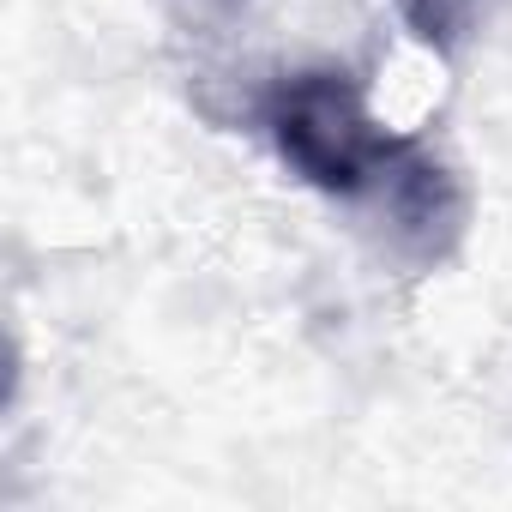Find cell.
Segmentation results:
<instances>
[{
  "label": "cell",
  "mask_w": 512,
  "mask_h": 512,
  "mask_svg": "<svg viewBox=\"0 0 512 512\" xmlns=\"http://www.w3.org/2000/svg\"><path fill=\"white\" fill-rule=\"evenodd\" d=\"M368 193L380 199V211H386L392 235H398L404 247H416L422 260H428V253L440 260V253L452 247L458 217H464V199H458L452 175H446L440 163H428L422 151H410V145H404Z\"/></svg>",
  "instance_id": "7a4b0ae2"
},
{
  "label": "cell",
  "mask_w": 512,
  "mask_h": 512,
  "mask_svg": "<svg viewBox=\"0 0 512 512\" xmlns=\"http://www.w3.org/2000/svg\"><path fill=\"white\" fill-rule=\"evenodd\" d=\"M266 127H272V145L278 157L320 193H338V199H356L368 193L386 163L404 151L368 109L362 85L338 67H314V73H296L272 91L266 103Z\"/></svg>",
  "instance_id": "6da1fadb"
},
{
  "label": "cell",
  "mask_w": 512,
  "mask_h": 512,
  "mask_svg": "<svg viewBox=\"0 0 512 512\" xmlns=\"http://www.w3.org/2000/svg\"><path fill=\"white\" fill-rule=\"evenodd\" d=\"M476 7H482V0H398L404 25H410L428 49H440V55L464 43V31L476 25Z\"/></svg>",
  "instance_id": "3957f363"
}]
</instances>
